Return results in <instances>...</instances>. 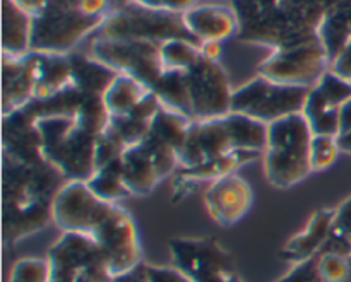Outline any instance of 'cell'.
I'll return each instance as SVG.
<instances>
[{"mask_svg": "<svg viewBox=\"0 0 351 282\" xmlns=\"http://www.w3.org/2000/svg\"><path fill=\"white\" fill-rule=\"evenodd\" d=\"M336 209H319L307 221L304 229L295 233L280 250V259L283 262L297 266L314 259L324 248L328 236L335 222Z\"/></svg>", "mask_w": 351, "mask_h": 282, "instance_id": "d6986e66", "label": "cell"}, {"mask_svg": "<svg viewBox=\"0 0 351 282\" xmlns=\"http://www.w3.org/2000/svg\"><path fill=\"white\" fill-rule=\"evenodd\" d=\"M341 154L338 140L331 136H314L311 142V168L314 171H326L336 163Z\"/></svg>", "mask_w": 351, "mask_h": 282, "instance_id": "8d00e7d4", "label": "cell"}, {"mask_svg": "<svg viewBox=\"0 0 351 282\" xmlns=\"http://www.w3.org/2000/svg\"><path fill=\"white\" fill-rule=\"evenodd\" d=\"M331 70L351 81V40L343 48L341 53L335 58V62L331 64Z\"/></svg>", "mask_w": 351, "mask_h": 282, "instance_id": "bcb514c9", "label": "cell"}, {"mask_svg": "<svg viewBox=\"0 0 351 282\" xmlns=\"http://www.w3.org/2000/svg\"><path fill=\"white\" fill-rule=\"evenodd\" d=\"M252 204V187L237 173L211 181L204 194L206 211L213 221L225 228L242 221Z\"/></svg>", "mask_w": 351, "mask_h": 282, "instance_id": "2e32d148", "label": "cell"}, {"mask_svg": "<svg viewBox=\"0 0 351 282\" xmlns=\"http://www.w3.org/2000/svg\"><path fill=\"white\" fill-rule=\"evenodd\" d=\"M336 140H338V147L341 153L351 154V129L343 130V132L336 137Z\"/></svg>", "mask_w": 351, "mask_h": 282, "instance_id": "681fc988", "label": "cell"}, {"mask_svg": "<svg viewBox=\"0 0 351 282\" xmlns=\"http://www.w3.org/2000/svg\"><path fill=\"white\" fill-rule=\"evenodd\" d=\"M302 113L314 136L338 137L341 132V110L331 105L315 88L308 89Z\"/></svg>", "mask_w": 351, "mask_h": 282, "instance_id": "484cf974", "label": "cell"}, {"mask_svg": "<svg viewBox=\"0 0 351 282\" xmlns=\"http://www.w3.org/2000/svg\"><path fill=\"white\" fill-rule=\"evenodd\" d=\"M91 238L98 243L113 277L143 266V246L134 218L120 205H113Z\"/></svg>", "mask_w": 351, "mask_h": 282, "instance_id": "4fadbf2b", "label": "cell"}, {"mask_svg": "<svg viewBox=\"0 0 351 282\" xmlns=\"http://www.w3.org/2000/svg\"><path fill=\"white\" fill-rule=\"evenodd\" d=\"M322 44L326 47L331 64L341 53L343 48L351 40V9L341 2L328 14L319 31Z\"/></svg>", "mask_w": 351, "mask_h": 282, "instance_id": "f546056e", "label": "cell"}, {"mask_svg": "<svg viewBox=\"0 0 351 282\" xmlns=\"http://www.w3.org/2000/svg\"><path fill=\"white\" fill-rule=\"evenodd\" d=\"M312 137L314 133L304 113H295L267 125L264 173L273 187L291 188L312 173Z\"/></svg>", "mask_w": 351, "mask_h": 282, "instance_id": "3957f363", "label": "cell"}, {"mask_svg": "<svg viewBox=\"0 0 351 282\" xmlns=\"http://www.w3.org/2000/svg\"><path fill=\"white\" fill-rule=\"evenodd\" d=\"M332 226L351 243V195L336 209L335 225Z\"/></svg>", "mask_w": 351, "mask_h": 282, "instance_id": "ee69618b", "label": "cell"}, {"mask_svg": "<svg viewBox=\"0 0 351 282\" xmlns=\"http://www.w3.org/2000/svg\"><path fill=\"white\" fill-rule=\"evenodd\" d=\"M230 151L239 149H235L226 116L192 122L187 133V140L178 153L180 170H189V168L208 163V161L223 156Z\"/></svg>", "mask_w": 351, "mask_h": 282, "instance_id": "9a60e30c", "label": "cell"}, {"mask_svg": "<svg viewBox=\"0 0 351 282\" xmlns=\"http://www.w3.org/2000/svg\"><path fill=\"white\" fill-rule=\"evenodd\" d=\"M331 68V60L321 38L278 48L261 64L259 75L285 86L314 88Z\"/></svg>", "mask_w": 351, "mask_h": 282, "instance_id": "30bf717a", "label": "cell"}, {"mask_svg": "<svg viewBox=\"0 0 351 282\" xmlns=\"http://www.w3.org/2000/svg\"><path fill=\"white\" fill-rule=\"evenodd\" d=\"M341 3L345 7H350V9H351V0H341Z\"/></svg>", "mask_w": 351, "mask_h": 282, "instance_id": "db71d44e", "label": "cell"}, {"mask_svg": "<svg viewBox=\"0 0 351 282\" xmlns=\"http://www.w3.org/2000/svg\"><path fill=\"white\" fill-rule=\"evenodd\" d=\"M201 55L209 58V60H216L221 57V43H202L201 44Z\"/></svg>", "mask_w": 351, "mask_h": 282, "instance_id": "c3c4849f", "label": "cell"}, {"mask_svg": "<svg viewBox=\"0 0 351 282\" xmlns=\"http://www.w3.org/2000/svg\"><path fill=\"white\" fill-rule=\"evenodd\" d=\"M173 267L192 282H243L233 257L213 236H182L168 242Z\"/></svg>", "mask_w": 351, "mask_h": 282, "instance_id": "9c48e42d", "label": "cell"}, {"mask_svg": "<svg viewBox=\"0 0 351 282\" xmlns=\"http://www.w3.org/2000/svg\"><path fill=\"white\" fill-rule=\"evenodd\" d=\"M3 157L27 164L47 161L36 118L26 108L3 116Z\"/></svg>", "mask_w": 351, "mask_h": 282, "instance_id": "e0dca14e", "label": "cell"}, {"mask_svg": "<svg viewBox=\"0 0 351 282\" xmlns=\"http://www.w3.org/2000/svg\"><path fill=\"white\" fill-rule=\"evenodd\" d=\"M72 72V86L89 94H105L108 86L117 77V72L106 67L95 57H86L81 53H69Z\"/></svg>", "mask_w": 351, "mask_h": 282, "instance_id": "d4e9b609", "label": "cell"}, {"mask_svg": "<svg viewBox=\"0 0 351 282\" xmlns=\"http://www.w3.org/2000/svg\"><path fill=\"white\" fill-rule=\"evenodd\" d=\"M144 274H146L147 282H192L177 267L146 266L144 264Z\"/></svg>", "mask_w": 351, "mask_h": 282, "instance_id": "60d3db41", "label": "cell"}, {"mask_svg": "<svg viewBox=\"0 0 351 282\" xmlns=\"http://www.w3.org/2000/svg\"><path fill=\"white\" fill-rule=\"evenodd\" d=\"M110 118H112V115H110L108 108H106L105 105V99H103L101 94L82 92L74 115V120L82 127V129L88 130L93 136L99 137L101 133L106 132V129H108Z\"/></svg>", "mask_w": 351, "mask_h": 282, "instance_id": "1f68e13d", "label": "cell"}, {"mask_svg": "<svg viewBox=\"0 0 351 282\" xmlns=\"http://www.w3.org/2000/svg\"><path fill=\"white\" fill-rule=\"evenodd\" d=\"M120 159L113 161L108 166L95 171V175L86 181L89 188L96 194V197L108 202V204H117V202L130 195L125 183H123L122 175H120Z\"/></svg>", "mask_w": 351, "mask_h": 282, "instance_id": "d6a6232c", "label": "cell"}, {"mask_svg": "<svg viewBox=\"0 0 351 282\" xmlns=\"http://www.w3.org/2000/svg\"><path fill=\"white\" fill-rule=\"evenodd\" d=\"M33 17L14 0H2V55L24 57L31 51Z\"/></svg>", "mask_w": 351, "mask_h": 282, "instance_id": "603a6c76", "label": "cell"}, {"mask_svg": "<svg viewBox=\"0 0 351 282\" xmlns=\"http://www.w3.org/2000/svg\"><path fill=\"white\" fill-rule=\"evenodd\" d=\"M98 36L110 40H147L156 43L178 38L201 44L185 26L184 14L151 9L136 0L113 9L103 21Z\"/></svg>", "mask_w": 351, "mask_h": 282, "instance_id": "5b68a950", "label": "cell"}, {"mask_svg": "<svg viewBox=\"0 0 351 282\" xmlns=\"http://www.w3.org/2000/svg\"><path fill=\"white\" fill-rule=\"evenodd\" d=\"M195 185H197V181L185 177V175H182L180 171H178L177 177H175L173 180V185H171V202L177 204V202L191 197V195L195 192Z\"/></svg>", "mask_w": 351, "mask_h": 282, "instance_id": "7bdbcfd3", "label": "cell"}, {"mask_svg": "<svg viewBox=\"0 0 351 282\" xmlns=\"http://www.w3.org/2000/svg\"><path fill=\"white\" fill-rule=\"evenodd\" d=\"M62 175L48 161L19 163L3 157V243L16 245L53 221L51 205Z\"/></svg>", "mask_w": 351, "mask_h": 282, "instance_id": "7a4b0ae2", "label": "cell"}, {"mask_svg": "<svg viewBox=\"0 0 351 282\" xmlns=\"http://www.w3.org/2000/svg\"><path fill=\"white\" fill-rule=\"evenodd\" d=\"M160 108L161 105L158 98L153 92H149L130 113L122 116H112L106 130H110L113 136L119 137L125 147L136 146V144L143 142L146 139V136L149 133L151 123H153Z\"/></svg>", "mask_w": 351, "mask_h": 282, "instance_id": "7402d4cb", "label": "cell"}, {"mask_svg": "<svg viewBox=\"0 0 351 282\" xmlns=\"http://www.w3.org/2000/svg\"><path fill=\"white\" fill-rule=\"evenodd\" d=\"M14 2L34 19V17L41 16V14L47 10V7L50 5L51 0H14Z\"/></svg>", "mask_w": 351, "mask_h": 282, "instance_id": "7dc6e473", "label": "cell"}, {"mask_svg": "<svg viewBox=\"0 0 351 282\" xmlns=\"http://www.w3.org/2000/svg\"><path fill=\"white\" fill-rule=\"evenodd\" d=\"M348 129H351V101L346 103L341 110V132Z\"/></svg>", "mask_w": 351, "mask_h": 282, "instance_id": "f907efd6", "label": "cell"}, {"mask_svg": "<svg viewBox=\"0 0 351 282\" xmlns=\"http://www.w3.org/2000/svg\"><path fill=\"white\" fill-rule=\"evenodd\" d=\"M341 0H232L239 17L237 40L271 50L319 36L328 14Z\"/></svg>", "mask_w": 351, "mask_h": 282, "instance_id": "6da1fadb", "label": "cell"}, {"mask_svg": "<svg viewBox=\"0 0 351 282\" xmlns=\"http://www.w3.org/2000/svg\"><path fill=\"white\" fill-rule=\"evenodd\" d=\"M139 144L144 149V153L147 154V157L151 159V163L154 164L158 175L161 177V180H163L165 177H168V175L175 173L177 170H180L178 153L173 149V147L161 142V140H158L156 137L149 136V133H147L146 139Z\"/></svg>", "mask_w": 351, "mask_h": 282, "instance_id": "e575fe53", "label": "cell"}, {"mask_svg": "<svg viewBox=\"0 0 351 282\" xmlns=\"http://www.w3.org/2000/svg\"><path fill=\"white\" fill-rule=\"evenodd\" d=\"M79 7L84 14L99 19H106V16L113 10L110 0H79Z\"/></svg>", "mask_w": 351, "mask_h": 282, "instance_id": "f6af8a7d", "label": "cell"}, {"mask_svg": "<svg viewBox=\"0 0 351 282\" xmlns=\"http://www.w3.org/2000/svg\"><path fill=\"white\" fill-rule=\"evenodd\" d=\"M191 123V120L182 116L180 113H175L171 112V110L161 106V108L158 110L156 116H154L153 123H151L149 136L156 137L158 140L168 144V146L173 147L177 153H180L185 140H187Z\"/></svg>", "mask_w": 351, "mask_h": 282, "instance_id": "4dcf8cb0", "label": "cell"}, {"mask_svg": "<svg viewBox=\"0 0 351 282\" xmlns=\"http://www.w3.org/2000/svg\"><path fill=\"white\" fill-rule=\"evenodd\" d=\"M34 75V99L45 101L72 84V72L69 55L60 53H27Z\"/></svg>", "mask_w": 351, "mask_h": 282, "instance_id": "44dd1931", "label": "cell"}, {"mask_svg": "<svg viewBox=\"0 0 351 282\" xmlns=\"http://www.w3.org/2000/svg\"><path fill=\"white\" fill-rule=\"evenodd\" d=\"M308 88L285 86L257 75L233 91L232 112L266 125L304 112Z\"/></svg>", "mask_w": 351, "mask_h": 282, "instance_id": "52a82bcc", "label": "cell"}, {"mask_svg": "<svg viewBox=\"0 0 351 282\" xmlns=\"http://www.w3.org/2000/svg\"><path fill=\"white\" fill-rule=\"evenodd\" d=\"M34 99V75L27 55H2V116L26 108Z\"/></svg>", "mask_w": 351, "mask_h": 282, "instance_id": "ffe728a7", "label": "cell"}, {"mask_svg": "<svg viewBox=\"0 0 351 282\" xmlns=\"http://www.w3.org/2000/svg\"><path fill=\"white\" fill-rule=\"evenodd\" d=\"M201 57V44L189 40H168L161 43L165 70H187Z\"/></svg>", "mask_w": 351, "mask_h": 282, "instance_id": "836d02e7", "label": "cell"}, {"mask_svg": "<svg viewBox=\"0 0 351 282\" xmlns=\"http://www.w3.org/2000/svg\"><path fill=\"white\" fill-rule=\"evenodd\" d=\"M113 205L96 197L86 181L67 180L55 195L51 216L62 233L91 236Z\"/></svg>", "mask_w": 351, "mask_h": 282, "instance_id": "5bb4252c", "label": "cell"}, {"mask_svg": "<svg viewBox=\"0 0 351 282\" xmlns=\"http://www.w3.org/2000/svg\"><path fill=\"white\" fill-rule=\"evenodd\" d=\"M50 282H112L113 276L98 243L88 235L62 233L48 248Z\"/></svg>", "mask_w": 351, "mask_h": 282, "instance_id": "ba28073f", "label": "cell"}, {"mask_svg": "<svg viewBox=\"0 0 351 282\" xmlns=\"http://www.w3.org/2000/svg\"><path fill=\"white\" fill-rule=\"evenodd\" d=\"M343 282H351V257H350V269H348V276H346V279Z\"/></svg>", "mask_w": 351, "mask_h": 282, "instance_id": "f5cc1de1", "label": "cell"}, {"mask_svg": "<svg viewBox=\"0 0 351 282\" xmlns=\"http://www.w3.org/2000/svg\"><path fill=\"white\" fill-rule=\"evenodd\" d=\"M120 175L129 194L137 195V197L151 194L161 181L156 168L144 153L141 144L130 146L123 151L122 159H120Z\"/></svg>", "mask_w": 351, "mask_h": 282, "instance_id": "cb8c5ba5", "label": "cell"}, {"mask_svg": "<svg viewBox=\"0 0 351 282\" xmlns=\"http://www.w3.org/2000/svg\"><path fill=\"white\" fill-rule=\"evenodd\" d=\"M110 2H112L113 9H119V7H123V5H127V3L134 2V0H110Z\"/></svg>", "mask_w": 351, "mask_h": 282, "instance_id": "816d5d0a", "label": "cell"}, {"mask_svg": "<svg viewBox=\"0 0 351 282\" xmlns=\"http://www.w3.org/2000/svg\"><path fill=\"white\" fill-rule=\"evenodd\" d=\"M36 123L45 159L67 180L88 181L96 171L98 137L71 116H43Z\"/></svg>", "mask_w": 351, "mask_h": 282, "instance_id": "277c9868", "label": "cell"}, {"mask_svg": "<svg viewBox=\"0 0 351 282\" xmlns=\"http://www.w3.org/2000/svg\"><path fill=\"white\" fill-rule=\"evenodd\" d=\"M149 89L129 75L119 74L103 94L105 105L112 116H122L132 112L147 94Z\"/></svg>", "mask_w": 351, "mask_h": 282, "instance_id": "f1b7e54d", "label": "cell"}, {"mask_svg": "<svg viewBox=\"0 0 351 282\" xmlns=\"http://www.w3.org/2000/svg\"><path fill=\"white\" fill-rule=\"evenodd\" d=\"M151 92L156 96L163 108L180 113L182 116L194 122L192 120L191 98H189L185 70H165L160 81L156 82V86L151 89Z\"/></svg>", "mask_w": 351, "mask_h": 282, "instance_id": "83f0119b", "label": "cell"}, {"mask_svg": "<svg viewBox=\"0 0 351 282\" xmlns=\"http://www.w3.org/2000/svg\"><path fill=\"white\" fill-rule=\"evenodd\" d=\"M127 147L123 146L122 140L117 136H113L110 130H106L105 133L98 137V142H96V171L101 170V168L108 166L113 161L120 159Z\"/></svg>", "mask_w": 351, "mask_h": 282, "instance_id": "f35d334b", "label": "cell"}, {"mask_svg": "<svg viewBox=\"0 0 351 282\" xmlns=\"http://www.w3.org/2000/svg\"><path fill=\"white\" fill-rule=\"evenodd\" d=\"M184 21L201 44L223 43L239 34V17L232 5H195L184 14Z\"/></svg>", "mask_w": 351, "mask_h": 282, "instance_id": "ac0fdd59", "label": "cell"}, {"mask_svg": "<svg viewBox=\"0 0 351 282\" xmlns=\"http://www.w3.org/2000/svg\"><path fill=\"white\" fill-rule=\"evenodd\" d=\"M274 282H322L317 269V257L307 260V262L297 264Z\"/></svg>", "mask_w": 351, "mask_h": 282, "instance_id": "ab89813d", "label": "cell"}, {"mask_svg": "<svg viewBox=\"0 0 351 282\" xmlns=\"http://www.w3.org/2000/svg\"><path fill=\"white\" fill-rule=\"evenodd\" d=\"M261 154L263 153H256V151H230V153L215 157V159L208 161V163L178 171L195 181H215L218 178L237 173L245 164L259 159Z\"/></svg>", "mask_w": 351, "mask_h": 282, "instance_id": "4316f807", "label": "cell"}, {"mask_svg": "<svg viewBox=\"0 0 351 282\" xmlns=\"http://www.w3.org/2000/svg\"><path fill=\"white\" fill-rule=\"evenodd\" d=\"M103 21L84 14L79 0H51L41 16L33 19L31 51L72 53V48L88 34L98 33Z\"/></svg>", "mask_w": 351, "mask_h": 282, "instance_id": "8992f818", "label": "cell"}, {"mask_svg": "<svg viewBox=\"0 0 351 282\" xmlns=\"http://www.w3.org/2000/svg\"><path fill=\"white\" fill-rule=\"evenodd\" d=\"M192 120H215L232 113V82L219 62L199 57L185 70Z\"/></svg>", "mask_w": 351, "mask_h": 282, "instance_id": "7c38bea8", "label": "cell"}, {"mask_svg": "<svg viewBox=\"0 0 351 282\" xmlns=\"http://www.w3.org/2000/svg\"><path fill=\"white\" fill-rule=\"evenodd\" d=\"M50 274L48 259L26 257L14 264L7 282H50Z\"/></svg>", "mask_w": 351, "mask_h": 282, "instance_id": "d590c367", "label": "cell"}, {"mask_svg": "<svg viewBox=\"0 0 351 282\" xmlns=\"http://www.w3.org/2000/svg\"><path fill=\"white\" fill-rule=\"evenodd\" d=\"M317 269L322 282H343L348 276L350 257L322 252L317 255Z\"/></svg>", "mask_w": 351, "mask_h": 282, "instance_id": "74e56055", "label": "cell"}, {"mask_svg": "<svg viewBox=\"0 0 351 282\" xmlns=\"http://www.w3.org/2000/svg\"><path fill=\"white\" fill-rule=\"evenodd\" d=\"M136 2L151 7V9L168 10V12L177 14H185L192 7L197 5V0H136Z\"/></svg>", "mask_w": 351, "mask_h": 282, "instance_id": "b9f144b4", "label": "cell"}, {"mask_svg": "<svg viewBox=\"0 0 351 282\" xmlns=\"http://www.w3.org/2000/svg\"><path fill=\"white\" fill-rule=\"evenodd\" d=\"M93 57L115 70L129 75L147 89H153L165 72L161 43L147 40H110L96 36L91 44Z\"/></svg>", "mask_w": 351, "mask_h": 282, "instance_id": "8fae6325", "label": "cell"}]
</instances>
